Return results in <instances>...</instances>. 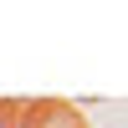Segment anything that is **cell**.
I'll return each instance as SVG.
<instances>
[{
    "label": "cell",
    "instance_id": "6da1fadb",
    "mask_svg": "<svg viewBox=\"0 0 128 128\" xmlns=\"http://www.w3.org/2000/svg\"><path fill=\"white\" fill-rule=\"evenodd\" d=\"M20 128H87V113L72 108L67 98H26Z\"/></svg>",
    "mask_w": 128,
    "mask_h": 128
},
{
    "label": "cell",
    "instance_id": "7a4b0ae2",
    "mask_svg": "<svg viewBox=\"0 0 128 128\" xmlns=\"http://www.w3.org/2000/svg\"><path fill=\"white\" fill-rule=\"evenodd\" d=\"M20 113H26V98H0V128H20Z\"/></svg>",
    "mask_w": 128,
    "mask_h": 128
}]
</instances>
